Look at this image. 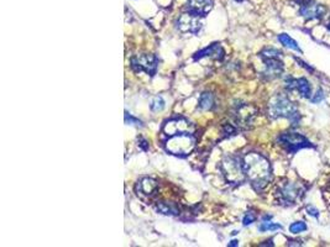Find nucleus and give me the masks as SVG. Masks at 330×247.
I'll list each match as a JSON object with an SVG mask.
<instances>
[{
	"label": "nucleus",
	"instance_id": "f257e3e1",
	"mask_svg": "<svg viewBox=\"0 0 330 247\" xmlns=\"http://www.w3.org/2000/svg\"><path fill=\"white\" fill-rule=\"evenodd\" d=\"M242 167L245 176L256 191H261L271 182V165L261 153H246L242 158Z\"/></svg>",
	"mask_w": 330,
	"mask_h": 247
},
{
	"label": "nucleus",
	"instance_id": "f03ea898",
	"mask_svg": "<svg viewBox=\"0 0 330 247\" xmlns=\"http://www.w3.org/2000/svg\"><path fill=\"white\" fill-rule=\"evenodd\" d=\"M269 115L272 119L277 117H287L293 122H297L298 109L295 103L291 102L285 94H277L270 100L269 103Z\"/></svg>",
	"mask_w": 330,
	"mask_h": 247
},
{
	"label": "nucleus",
	"instance_id": "7ed1b4c3",
	"mask_svg": "<svg viewBox=\"0 0 330 247\" xmlns=\"http://www.w3.org/2000/svg\"><path fill=\"white\" fill-rule=\"evenodd\" d=\"M221 173H223L224 178L226 182L230 184H241L245 181L246 176H245L244 167H242V162H240L239 158L237 157H225L221 162Z\"/></svg>",
	"mask_w": 330,
	"mask_h": 247
},
{
	"label": "nucleus",
	"instance_id": "20e7f679",
	"mask_svg": "<svg viewBox=\"0 0 330 247\" xmlns=\"http://www.w3.org/2000/svg\"><path fill=\"white\" fill-rule=\"evenodd\" d=\"M196 141L191 134H180V135L171 136L166 142L165 147L170 153L176 156H185L193 151Z\"/></svg>",
	"mask_w": 330,
	"mask_h": 247
},
{
	"label": "nucleus",
	"instance_id": "39448f33",
	"mask_svg": "<svg viewBox=\"0 0 330 247\" xmlns=\"http://www.w3.org/2000/svg\"><path fill=\"white\" fill-rule=\"evenodd\" d=\"M279 145L283 146L290 153L297 152L298 150H302L305 147H312V142L304 136L297 133H285L279 135L277 138Z\"/></svg>",
	"mask_w": 330,
	"mask_h": 247
},
{
	"label": "nucleus",
	"instance_id": "423d86ee",
	"mask_svg": "<svg viewBox=\"0 0 330 247\" xmlns=\"http://www.w3.org/2000/svg\"><path fill=\"white\" fill-rule=\"evenodd\" d=\"M131 67L135 72H145L153 76L157 69V58L153 55H136L132 57Z\"/></svg>",
	"mask_w": 330,
	"mask_h": 247
},
{
	"label": "nucleus",
	"instance_id": "0eeeda50",
	"mask_svg": "<svg viewBox=\"0 0 330 247\" xmlns=\"http://www.w3.org/2000/svg\"><path fill=\"white\" fill-rule=\"evenodd\" d=\"M194 131V125L183 117L168 120L163 125V133L167 136L180 135V134H192Z\"/></svg>",
	"mask_w": 330,
	"mask_h": 247
},
{
	"label": "nucleus",
	"instance_id": "6e6552de",
	"mask_svg": "<svg viewBox=\"0 0 330 247\" xmlns=\"http://www.w3.org/2000/svg\"><path fill=\"white\" fill-rule=\"evenodd\" d=\"M178 30L185 33H198L202 28V20L198 15L192 13H185L180 16L177 21Z\"/></svg>",
	"mask_w": 330,
	"mask_h": 247
},
{
	"label": "nucleus",
	"instance_id": "1a4fd4ad",
	"mask_svg": "<svg viewBox=\"0 0 330 247\" xmlns=\"http://www.w3.org/2000/svg\"><path fill=\"white\" fill-rule=\"evenodd\" d=\"M325 8L320 4L315 3L314 0H300V14L307 20L322 19L325 15Z\"/></svg>",
	"mask_w": 330,
	"mask_h": 247
},
{
	"label": "nucleus",
	"instance_id": "9d476101",
	"mask_svg": "<svg viewBox=\"0 0 330 247\" xmlns=\"http://www.w3.org/2000/svg\"><path fill=\"white\" fill-rule=\"evenodd\" d=\"M300 186L295 183H287L282 188L278 189V198L279 201L285 204H293L298 198H300Z\"/></svg>",
	"mask_w": 330,
	"mask_h": 247
},
{
	"label": "nucleus",
	"instance_id": "9b49d317",
	"mask_svg": "<svg viewBox=\"0 0 330 247\" xmlns=\"http://www.w3.org/2000/svg\"><path fill=\"white\" fill-rule=\"evenodd\" d=\"M213 0H189L188 1V13L194 15L204 16L213 9Z\"/></svg>",
	"mask_w": 330,
	"mask_h": 247
},
{
	"label": "nucleus",
	"instance_id": "f8f14e48",
	"mask_svg": "<svg viewBox=\"0 0 330 247\" xmlns=\"http://www.w3.org/2000/svg\"><path fill=\"white\" fill-rule=\"evenodd\" d=\"M286 87L287 89L290 90H298L300 95L303 98H307L309 99L310 98V85L309 82L307 81L305 78H300V79H293V78H288L286 81Z\"/></svg>",
	"mask_w": 330,
	"mask_h": 247
},
{
	"label": "nucleus",
	"instance_id": "ddd939ff",
	"mask_svg": "<svg viewBox=\"0 0 330 247\" xmlns=\"http://www.w3.org/2000/svg\"><path fill=\"white\" fill-rule=\"evenodd\" d=\"M265 61V72L264 76L267 79L278 78L283 72V63L279 61V58H267Z\"/></svg>",
	"mask_w": 330,
	"mask_h": 247
},
{
	"label": "nucleus",
	"instance_id": "4468645a",
	"mask_svg": "<svg viewBox=\"0 0 330 247\" xmlns=\"http://www.w3.org/2000/svg\"><path fill=\"white\" fill-rule=\"evenodd\" d=\"M256 116V109L251 105H241L237 110V121L239 125L246 126L251 124L254 117Z\"/></svg>",
	"mask_w": 330,
	"mask_h": 247
},
{
	"label": "nucleus",
	"instance_id": "2eb2a0df",
	"mask_svg": "<svg viewBox=\"0 0 330 247\" xmlns=\"http://www.w3.org/2000/svg\"><path fill=\"white\" fill-rule=\"evenodd\" d=\"M203 57H213L215 59H221L224 57V51L220 47V45L213 44L209 47H207V49H203L202 51L197 52L194 55V59H201Z\"/></svg>",
	"mask_w": 330,
	"mask_h": 247
},
{
	"label": "nucleus",
	"instance_id": "dca6fc26",
	"mask_svg": "<svg viewBox=\"0 0 330 247\" xmlns=\"http://www.w3.org/2000/svg\"><path fill=\"white\" fill-rule=\"evenodd\" d=\"M157 182L152 178H149V177H145V178L141 179L139 182V186H137V189L140 191V193L144 194V195H152L157 191Z\"/></svg>",
	"mask_w": 330,
	"mask_h": 247
},
{
	"label": "nucleus",
	"instance_id": "f3484780",
	"mask_svg": "<svg viewBox=\"0 0 330 247\" xmlns=\"http://www.w3.org/2000/svg\"><path fill=\"white\" fill-rule=\"evenodd\" d=\"M278 41L282 45H283V46L288 47V49L295 50V51H297V52H302V50L300 49L297 42H296V41L293 40L290 35H287V33H281V35H278Z\"/></svg>",
	"mask_w": 330,
	"mask_h": 247
},
{
	"label": "nucleus",
	"instance_id": "a211bd4d",
	"mask_svg": "<svg viewBox=\"0 0 330 247\" xmlns=\"http://www.w3.org/2000/svg\"><path fill=\"white\" fill-rule=\"evenodd\" d=\"M214 105V97L210 93H203L199 99V108L203 110H210Z\"/></svg>",
	"mask_w": 330,
	"mask_h": 247
},
{
	"label": "nucleus",
	"instance_id": "6ab92c4d",
	"mask_svg": "<svg viewBox=\"0 0 330 247\" xmlns=\"http://www.w3.org/2000/svg\"><path fill=\"white\" fill-rule=\"evenodd\" d=\"M261 57L264 59H267V58H279L282 55L281 51H278V50L276 49H266L264 50V51L261 52Z\"/></svg>",
	"mask_w": 330,
	"mask_h": 247
},
{
	"label": "nucleus",
	"instance_id": "aec40b11",
	"mask_svg": "<svg viewBox=\"0 0 330 247\" xmlns=\"http://www.w3.org/2000/svg\"><path fill=\"white\" fill-rule=\"evenodd\" d=\"M157 210H160L162 214H166V215H173V214H177V210H176L175 207H172V205H168L167 203H161L157 205Z\"/></svg>",
	"mask_w": 330,
	"mask_h": 247
},
{
	"label": "nucleus",
	"instance_id": "412c9836",
	"mask_svg": "<svg viewBox=\"0 0 330 247\" xmlns=\"http://www.w3.org/2000/svg\"><path fill=\"white\" fill-rule=\"evenodd\" d=\"M307 230V225H305L304 221H296L293 224H291L290 226V231L292 234H300V232L305 231Z\"/></svg>",
	"mask_w": 330,
	"mask_h": 247
},
{
	"label": "nucleus",
	"instance_id": "4be33fe9",
	"mask_svg": "<svg viewBox=\"0 0 330 247\" xmlns=\"http://www.w3.org/2000/svg\"><path fill=\"white\" fill-rule=\"evenodd\" d=\"M163 109H165V100L161 97L153 98L152 103H151V110L152 111H161Z\"/></svg>",
	"mask_w": 330,
	"mask_h": 247
},
{
	"label": "nucleus",
	"instance_id": "5701e85b",
	"mask_svg": "<svg viewBox=\"0 0 330 247\" xmlns=\"http://www.w3.org/2000/svg\"><path fill=\"white\" fill-rule=\"evenodd\" d=\"M282 229L279 224H273V222H262L260 226V231H274V230Z\"/></svg>",
	"mask_w": 330,
	"mask_h": 247
},
{
	"label": "nucleus",
	"instance_id": "b1692460",
	"mask_svg": "<svg viewBox=\"0 0 330 247\" xmlns=\"http://www.w3.org/2000/svg\"><path fill=\"white\" fill-rule=\"evenodd\" d=\"M125 122H129V124H131V125H141L140 120L132 117L129 112H125Z\"/></svg>",
	"mask_w": 330,
	"mask_h": 247
},
{
	"label": "nucleus",
	"instance_id": "393cba45",
	"mask_svg": "<svg viewBox=\"0 0 330 247\" xmlns=\"http://www.w3.org/2000/svg\"><path fill=\"white\" fill-rule=\"evenodd\" d=\"M255 219H256V217H255L252 213H247V214L245 215V218H244V220H242V221H244V225L246 226V225L252 224V222L255 221Z\"/></svg>",
	"mask_w": 330,
	"mask_h": 247
},
{
	"label": "nucleus",
	"instance_id": "a878e982",
	"mask_svg": "<svg viewBox=\"0 0 330 247\" xmlns=\"http://www.w3.org/2000/svg\"><path fill=\"white\" fill-rule=\"evenodd\" d=\"M323 98H324V95H323V90L319 89L317 92V95H315L314 98H312V102L313 103H318V102H322Z\"/></svg>",
	"mask_w": 330,
	"mask_h": 247
},
{
	"label": "nucleus",
	"instance_id": "bb28decb",
	"mask_svg": "<svg viewBox=\"0 0 330 247\" xmlns=\"http://www.w3.org/2000/svg\"><path fill=\"white\" fill-rule=\"evenodd\" d=\"M307 212H308V214L312 215V217H314V218H318V217H319V210L315 209V208H313V207H308V208H307Z\"/></svg>",
	"mask_w": 330,
	"mask_h": 247
},
{
	"label": "nucleus",
	"instance_id": "cd10ccee",
	"mask_svg": "<svg viewBox=\"0 0 330 247\" xmlns=\"http://www.w3.org/2000/svg\"><path fill=\"white\" fill-rule=\"evenodd\" d=\"M296 61H297L298 63H300V66H302V67H304V68L307 69V71H310V72H313V68H312V67L307 66V64H305L304 62H302V61H300V59H298V58H296Z\"/></svg>",
	"mask_w": 330,
	"mask_h": 247
},
{
	"label": "nucleus",
	"instance_id": "c85d7f7f",
	"mask_svg": "<svg viewBox=\"0 0 330 247\" xmlns=\"http://www.w3.org/2000/svg\"><path fill=\"white\" fill-rule=\"evenodd\" d=\"M140 141H141V143H140V146L144 148V150H148L149 148V145H148V141L144 140V138H140Z\"/></svg>",
	"mask_w": 330,
	"mask_h": 247
},
{
	"label": "nucleus",
	"instance_id": "c756f323",
	"mask_svg": "<svg viewBox=\"0 0 330 247\" xmlns=\"http://www.w3.org/2000/svg\"><path fill=\"white\" fill-rule=\"evenodd\" d=\"M238 245H239V242H238L237 240H233V241H231V244H229V246H238Z\"/></svg>",
	"mask_w": 330,
	"mask_h": 247
},
{
	"label": "nucleus",
	"instance_id": "7c9ffc66",
	"mask_svg": "<svg viewBox=\"0 0 330 247\" xmlns=\"http://www.w3.org/2000/svg\"><path fill=\"white\" fill-rule=\"evenodd\" d=\"M328 28H329V30H330V23L328 24Z\"/></svg>",
	"mask_w": 330,
	"mask_h": 247
}]
</instances>
